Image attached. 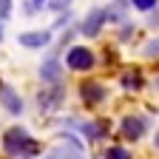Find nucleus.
I'll list each match as a JSON object with an SVG mask.
<instances>
[{
  "label": "nucleus",
  "mask_w": 159,
  "mask_h": 159,
  "mask_svg": "<svg viewBox=\"0 0 159 159\" xmlns=\"http://www.w3.org/2000/svg\"><path fill=\"white\" fill-rule=\"evenodd\" d=\"M3 148H6V153L20 156V159H29V156H37L40 153V142L31 139L23 128H9L3 134Z\"/></svg>",
  "instance_id": "f257e3e1"
},
{
  "label": "nucleus",
  "mask_w": 159,
  "mask_h": 159,
  "mask_svg": "<svg viewBox=\"0 0 159 159\" xmlns=\"http://www.w3.org/2000/svg\"><path fill=\"white\" fill-rule=\"evenodd\" d=\"M66 66H68L71 71H88V68L94 66V54H91L85 46H74V48L68 51V57H66Z\"/></svg>",
  "instance_id": "f03ea898"
},
{
  "label": "nucleus",
  "mask_w": 159,
  "mask_h": 159,
  "mask_svg": "<svg viewBox=\"0 0 159 159\" xmlns=\"http://www.w3.org/2000/svg\"><path fill=\"white\" fill-rule=\"evenodd\" d=\"M80 94H83V102H85V105H99V102L108 97L105 85H102V83H97V80H88V83H83V85H80Z\"/></svg>",
  "instance_id": "7ed1b4c3"
},
{
  "label": "nucleus",
  "mask_w": 159,
  "mask_h": 159,
  "mask_svg": "<svg viewBox=\"0 0 159 159\" xmlns=\"http://www.w3.org/2000/svg\"><path fill=\"white\" fill-rule=\"evenodd\" d=\"M105 20H108V11H105V9H94V11H88V17L83 20V34H85V37L99 34V29L105 26Z\"/></svg>",
  "instance_id": "20e7f679"
},
{
  "label": "nucleus",
  "mask_w": 159,
  "mask_h": 159,
  "mask_svg": "<svg viewBox=\"0 0 159 159\" xmlns=\"http://www.w3.org/2000/svg\"><path fill=\"white\" fill-rule=\"evenodd\" d=\"M0 102H3V108L9 114H20L23 111V99L17 97V91L11 85H0Z\"/></svg>",
  "instance_id": "39448f33"
},
{
  "label": "nucleus",
  "mask_w": 159,
  "mask_h": 159,
  "mask_svg": "<svg viewBox=\"0 0 159 159\" xmlns=\"http://www.w3.org/2000/svg\"><path fill=\"white\" fill-rule=\"evenodd\" d=\"M145 128H148V122L142 116H125L122 119V136L125 139H139L145 134Z\"/></svg>",
  "instance_id": "423d86ee"
},
{
  "label": "nucleus",
  "mask_w": 159,
  "mask_h": 159,
  "mask_svg": "<svg viewBox=\"0 0 159 159\" xmlns=\"http://www.w3.org/2000/svg\"><path fill=\"white\" fill-rule=\"evenodd\" d=\"M77 153H80V142L68 139V145H57L51 153H46V159H77Z\"/></svg>",
  "instance_id": "0eeeda50"
},
{
  "label": "nucleus",
  "mask_w": 159,
  "mask_h": 159,
  "mask_svg": "<svg viewBox=\"0 0 159 159\" xmlns=\"http://www.w3.org/2000/svg\"><path fill=\"white\" fill-rule=\"evenodd\" d=\"M48 40H51L48 31H29V34H20V46H26V48H43Z\"/></svg>",
  "instance_id": "6e6552de"
},
{
  "label": "nucleus",
  "mask_w": 159,
  "mask_h": 159,
  "mask_svg": "<svg viewBox=\"0 0 159 159\" xmlns=\"http://www.w3.org/2000/svg\"><path fill=\"white\" fill-rule=\"evenodd\" d=\"M40 77L46 80V83L57 85L60 83V63H57V57H48L43 66H40Z\"/></svg>",
  "instance_id": "1a4fd4ad"
},
{
  "label": "nucleus",
  "mask_w": 159,
  "mask_h": 159,
  "mask_svg": "<svg viewBox=\"0 0 159 159\" xmlns=\"http://www.w3.org/2000/svg\"><path fill=\"white\" fill-rule=\"evenodd\" d=\"M60 102H63V88H54V91L40 94V108H57Z\"/></svg>",
  "instance_id": "9d476101"
},
{
  "label": "nucleus",
  "mask_w": 159,
  "mask_h": 159,
  "mask_svg": "<svg viewBox=\"0 0 159 159\" xmlns=\"http://www.w3.org/2000/svg\"><path fill=\"white\" fill-rule=\"evenodd\" d=\"M80 128H83V134L88 139H99V136H105V131H108L105 122H88V125H80Z\"/></svg>",
  "instance_id": "9b49d317"
},
{
  "label": "nucleus",
  "mask_w": 159,
  "mask_h": 159,
  "mask_svg": "<svg viewBox=\"0 0 159 159\" xmlns=\"http://www.w3.org/2000/svg\"><path fill=\"white\" fill-rule=\"evenodd\" d=\"M105 159H131V153H128L125 148H119V145H114V148H108Z\"/></svg>",
  "instance_id": "f8f14e48"
},
{
  "label": "nucleus",
  "mask_w": 159,
  "mask_h": 159,
  "mask_svg": "<svg viewBox=\"0 0 159 159\" xmlns=\"http://www.w3.org/2000/svg\"><path fill=\"white\" fill-rule=\"evenodd\" d=\"M122 85L125 88H139V85H142V77H139L136 71H131L128 77H122Z\"/></svg>",
  "instance_id": "ddd939ff"
},
{
  "label": "nucleus",
  "mask_w": 159,
  "mask_h": 159,
  "mask_svg": "<svg viewBox=\"0 0 159 159\" xmlns=\"http://www.w3.org/2000/svg\"><path fill=\"white\" fill-rule=\"evenodd\" d=\"M131 3H134L139 11H151V9L156 6V0H131Z\"/></svg>",
  "instance_id": "4468645a"
},
{
  "label": "nucleus",
  "mask_w": 159,
  "mask_h": 159,
  "mask_svg": "<svg viewBox=\"0 0 159 159\" xmlns=\"http://www.w3.org/2000/svg\"><path fill=\"white\" fill-rule=\"evenodd\" d=\"M145 54L148 57H159V40H151V43L145 46Z\"/></svg>",
  "instance_id": "2eb2a0df"
},
{
  "label": "nucleus",
  "mask_w": 159,
  "mask_h": 159,
  "mask_svg": "<svg viewBox=\"0 0 159 159\" xmlns=\"http://www.w3.org/2000/svg\"><path fill=\"white\" fill-rule=\"evenodd\" d=\"M11 14V0H0V20H6Z\"/></svg>",
  "instance_id": "dca6fc26"
},
{
  "label": "nucleus",
  "mask_w": 159,
  "mask_h": 159,
  "mask_svg": "<svg viewBox=\"0 0 159 159\" xmlns=\"http://www.w3.org/2000/svg\"><path fill=\"white\" fill-rule=\"evenodd\" d=\"M68 3H71V0H48V6H51L54 11H60V9H66Z\"/></svg>",
  "instance_id": "f3484780"
},
{
  "label": "nucleus",
  "mask_w": 159,
  "mask_h": 159,
  "mask_svg": "<svg viewBox=\"0 0 159 159\" xmlns=\"http://www.w3.org/2000/svg\"><path fill=\"white\" fill-rule=\"evenodd\" d=\"M153 145H156V148H159V131H156V136H153Z\"/></svg>",
  "instance_id": "a211bd4d"
},
{
  "label": "nucleus",
  "mask_w": 159,
  "mask_h": 159,
  "mask_svg": "<svg viewBox=\"0 0 159 159\" xmlns=\"http://www.w3.org/2000/svg\"><path fill=\"white\" fill-rule=\"evenodd\" d=\"M0 40H3V26H0Z\"/></svg>",
  "instance_id": "6ab92c4d"
}]
</instances>
